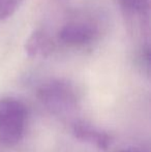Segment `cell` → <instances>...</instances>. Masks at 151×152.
I'll use <instances>...</instances> for the list:
<instances>
[{
  "instance_id": "6",
  "label": "cell",
  "mask_w": 151,
  "mask_h": 152,
  "mask_svg": "<svg viewBox=\"0 0 151 152\" xmlns=\"http://www.w3.org/2000/svg\"><path fill=\"white\" fill-rule=\"evenodd\" d=\"M55 40L44 30H35L28 37L25 45L27 54L31 57H47L56 50Z\"/></svg>"
},
{
  "instance_id": "8",
  "label": "cell",
  "mask_w": 151,
  "mask_h": 152,
  "mask_svg": "<svg viewBox=\"0 0 151 152\" xmlns=\"http://www.w3.org/2000/svg\"><path fill=\"white\" fill-rule=\"evenodd\" d=\"M118 152H149V151L145 148H141V147H129V148L122 149V150Z\"/></svg>"
},
{
  "instance_id": "1",
  "label": "cell",
  "mask_w": 151,
  "mask_h": 152,
  "mask_svg": "<svg viewBox=\"0 0 151 152\" xmlns=\"http://www.w3.org/2000/svg\"><path fill=\"white\" fill-rule=\"evenodd\" d=\"M37 97L50 113L61 119L75 116L79 97L75 87L64 80H50L38 88Z\"/></svg>"
},
{
  "instance_id": "4",
  "label": "cell",
  "mask_w": 151,
  "mask_h": 152,
  "mask_svg": "<svg viewBox=\"0 0 151 152\" xmlns=\"http://www.w3.org/2000/svg\"><path fill=\"white\" fill-rule=\"evenodd\" d=\"M151 0H120V7L129 31L137 38L148 35Z\"/></svg>"
},
{
  "instance_id": "2",
  "label": "cell",
  "mask_w": 151,
  "mask_h": 152,
  "mask_svg": "<svg viewBox=\"0 0 151 152\" xmlns=\"http://www.w3.org/2000/svg\"><path fill=\"white\" fill-rule=\"evenodd\" d=\"M101 34L99 22L91 18H75L65 22L57 32V44L67 49H85L94 44Z\"/></svg>"
},
{
  "instance_id": "3",
  "label": "cell",
  "mask_w": 151,
  "mask_h": 152,
  "mask_svg": "<svg viewBox=\"0 0 151 152\" xmlns=\"http://www.w3.org/2000/svg\"><path fill=\"white\" fill-rule=\"evenodd\" d=\"M27 110L23 102L16 98L0 99V143L16 145L25 132Z\"/></svg>"
},
{
  "instance_id": "5",
  "label": "cell",
  "mask_w": 151,
  "mask_h": 152,
  "mask_svg": "<svg viewBox=\"0 0 151 152\" xmlns=\"http://www.w3.org/2000/svg\"><path fill=\"white\" fill-rule=\"evenodd\" d=\"M73 132L79 141L103 150L109 148L112 143V138L108 132L87 122L75 121L73 124Z\"/></svg>"
},
{
  "instance_id": "7",
  "label": "cell",
  "mask_w": 151,
  "mask_h": 152,
  "mask_svg": "<svg viewBox=\"0 0 151 152\" xmlns=\"http://www.w3.org/2000/svg\"><path fill=\"white\" fill-rule=\"evenodd\" d=\"M22 1L23 0H0V21L12 16Z\"/></svg>"
}]
</instances>
